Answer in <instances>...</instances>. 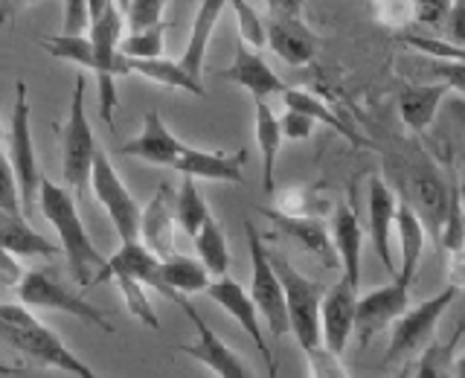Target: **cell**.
Wrapping results in <instances>:
<instances>
[{"instance_id":"18","label":"cell","mask_w":465,"mask_h":378,"mask_svg":"<svg viewBox=\"0 0 465 378\" xmlns=\"http://www.w3.org/2000/svg\"><path fill=\"white\" fill-rule=\"evenodd\" d=\"M183 149L186 145L163 125L157 111H149L143 116V134L137 140L120 145L123 154L149 160V164H157V166H174V160L183 154Z\"/></svg>"},{"instance_id":"23","label":"cell","mask_w":465,"mask_h":378,"mask_svg":"<svg viewBox=\"0 0 465 378\" xmlns=\"http://www.w3.org/2000/svg\"><path fill=\"white\" fill-rule=\"evenodd\" d=\"M331 242L334 251H338V262L343 268V276L352 283H361V247H363V236H361V224L358 215L341 204L334 210V222H331Z\"/></svg>"},{"instance_id":"16","label":"cell","mask_w":465,"mask_h":378,"mask_svg":"<svg viewBox=\"0 0 465 378\" xmlns=\"http://www.w3.org/2000/svg\"><path fill=\"white\" fill-rule=\"evenodd\" d=\"M181 309L186 312L189 320H193V326H195V332H198V338H195L193 343L178 346L181 353L198 358L201 363H207V367H210L213 373L224 375V378H247V375H251V373H247L244 363L230 353V346H224L222 341H218L215 334H213V329H210L207 323H203L193 303L183 300V303H181Z\"/></svg>"},{"instance_id":"30","label":"cell","mask_w":465,"mask_h":378,"mask_svg":"<svg viewBox=\"0 0 465 378\" xmlns=\"http://www.w3.org/2000/svg\"><path fill=\"white\" fill-rule=\"evenodd\" d=\"M195 251L203 262V268L215 276H224L227 274V265H230V251H227V239L218 222L210 215L207 222L201 224L198 236H195Z\"/></svg>"},{"instance_id":"11","label":"cell","mask_w":465,"mask_h":378,"mask_svg":"<svg viewBox=\"0 0 465 378\" xmlns=\"http://www.w3.org/2000/svg\"><path fill=\"white\" fill-rule=\"evenodd\" d=\"M271 50L288 65H309L320 53V41L309 26L302 24L300 9L294 0L273 6V18L265 26Z\"/></svg>"},{"instance_id":"25","label":"cell","mask_w":465,"mask_h":378,"mask_svg":"<svg viewBox=\"0 0 465 378\" xmlns=\"http://www.w3.org/2000/svg\"><path fill=\"white\" fill-rule=\"evenodd\" d=\"M224 12V0H207V4L198 6L195 24H193V38L186 44V53L181 55V70L189 73L195 82H201L203 76V55H207V44H210V33L218 21V15Z\"/></svg>"},{"instance_id":"22","label":"cell","mask_w":465,"mask_h":378,"mask_svg":"<svg viewBox=\"0 0 465 378\" xmlns=\"http://www.w3.org/2000/svg\"><path fill=\"white\" fill-rule=\"evenodd\" d=\"M242 164H244V152L239 154H218V152H198V149H183V154L174 160L172 169H178L189 178H210V181H230V184H242Z\"/></svg>"},{"instance_id":"38","label":"cell","mask_w":465,"mask_h":378,"mask_svg":"<svg viewBox=\"0 0 465 378\" xmlns=\"http://www.w3.org/2000/svg\"><path fill=\"white\" fill-rule=\"evenodd\" d=\"M232 9L239 15V24H242V38L244 44H251V47H262V44H268V35H265V26H262L256 9H251L244 4V0H232Z\"/></svg>"},{"instance_id":"15","label":"cell","mask_w":465,"mask_h":378,"mask_svg":"<svg viewBox=\"0 0 465 378\" xmlns=\"http://www.w3.org/2000/svg\"><path fill=\"white\" fill-rule=\"evenodd\" d=\"M174 222H178V193L172 189V184L163 181L157 186L154 198L145 204L143 222H140L145 247H149V251L160 259L172 256V247H174L172 227H174Z\"/></svg>"},{"instance_id":"5","label":"cell","mask_w":465,"mask_h":378,"mask_svg":"<svg viewBox=\"0 0 465 378\" xmlns=\"http://www.w3.org/2000/svg\"><path fill=\"white\" fill-rule=\"evenodd\" d=\"M399 189H401V204L411 207V213L421 222L425 233L440 247L442 224L448 215V184L440 178V172L433 169L430 160H413V164L401 166L399 172Z\"/></svg>"},{"instance_id":"36","label":"cell","mask_w":465,"mask_h":378,"mask_svg":"<svg viewBox=\"0 0 465 378\" xmlns=\"http://www.w3.org/2000/svg\"><path fill=\"white\" fill-rule=\"evenodd\" d=\"M163 15V4L160 0H128L125 4V24L131 26V33H145L160 24Z\"/></svg>"},{"instance_id":"26","label":"cell","mask_w":465,"mask_h":378,"mask_svg":"<svg viewBox=\"0 0 465 378\" xmlns=\"http://www.w3.org/2000/svg\"><path fill=\"white\" fill-rule=\"evenodd\" d=\"M448 82H436V85H416L407 87L399 96V114L407 128L413 131H425L433 123V114L440 108L442 96L448 94Z\"/></svg>"},{"instance_id":"44","label":"cell","mask_w":465,"mask_h":378,"mask_svg":"<svg viewBox=\"0 0 465 378\" xmlns=\"http://www.w3.org/2000/svg\"><path fill=\"white\" fill-rule=\"evenodd\" d=\"M450 33H454L457 47H460V44H462V6L460 4L450 6Z\"/></svg>"},{"instance_id":"14","label":"cell","mask_w":465,"mask_h":378,"mask_svg":"<svg viewBox=\"0 0 465 378\" xmlns=\"http://www.w3.org/2000/svg\"><path fill=\"white\" fill-rule=\"evenodd\" d=\"M207 297L215 300L227 314H232L242 323V329L251 334L256 349L262 353V361H265V367L271 375H276V363H273V355H271V349L265 343V338H262V329H259V317H256V303L253 297L247 294V291L239 285V283H232L227 280V276H218V283H210L207 285Z\"/></svg>"},{"instance_id":"21","label":"cell","mask_w":465,"mask_h":378,"mask_svg":"<svg viewBox=\"0 0 465 378\" xmlns=\"http://www.w3.org/2000/svg\"><path fill=\"white\" fill-rule=\"evenodd\" d=\"M210 285V271L203 268V262H195L189 256H169L160 259V285L157 291L163 297L183 303L186 294H195V291H207Z\"/></svg>"},{"instance_id":"17","label":"cell","mask_w":465,"mask_h":378,"mask_svg":"<svg viewBox=\"0 0 465 378\" xmlns=\"http://www.w3.org/2000/svg\"><path fill=\"white\" fill-rule=\"evenodd\" d=\"M259 213L271 218L276 230H282L291 242H297L305 254H312L314 259L323 262L326 268H338V251H334V242L329 239V233L323 222L317 218H302V215H288L282 210H271V207H259Z\"/></svg>"},{"instance_id":"7","label":"cell","mask_w":465,"mask_h":378,"mask_svg":"<svg viewBox=\"0 0 465 378\" xmlns=\"http://www.w3.org/2000/svg\"><path fill=\"white\" fill-rule=\"evenodd\" d=\"M18 297L26 305H35V309H50V312H67L73 317H82L87 323L99 326L102 332H114L111 323L105 320V314L96 312L91 303H84L82 297L73 294L70 288H64V283L58 280L53 268H38L29 271L24 280L18 283Z\"/></svg>"},{"instance_id":"41","label":"cell","mask_w":465,"mask_h":378,"mask_svg":"<svg viewBox=\"0 0 465 378\" xmlns=\"http://www.w3.org/2000/svg\"><path fill=\"white\" fill-rule=\"evenodd\" d=\"M312 128H314V120H309V116L300 111H285V116L280 120V131L288 140H305L312 134Z\"/></svg>"},{"instance_id":"13","label":"cell","mask_w":465,"mask_h":378,"mask_svg":"<svg viewBox=\"0 0 465 378\" xmlns=\"http://www.w3.org/2000/svg\"><path fill=\"white\" fill-rule=\"evenodd\" d=\"M407 288H411V283H404L396 276L390 285L375 288V291H370V294L358 297L355 329H358L363 343H367L372 334L384 332L392 320L407 312V305H411V303H407Z\"/></svg>"},{"instance_id":"29","label":"cell","mask_w":465,"mask_h":378,"mask_svg":"<svg viewBox=\"0 0 465 378\" xmlns=\"http://www.w3.org/2000/svg\"><path fill=\"white\" fill-rule=\"evenodd\" d=\"M131 73H140V76L152 79V82L181 87L186 94L203 96V85L195 82L189 73H183L178 62H166V58H145V62H140V58H131Z\"/></svg>"},{"instance_id":"6","label":"cell","mask_w":465,"mask_h":378,"mask_svg":"<svg viewBox=\"0 0 465 378\" xmlns=\"http://www.w3.org/2000/svg\"><path fill=\"white\" fill-rule=\"evenodd\" d=\"M9 164L21 186V210L29 218L35 210V195H41V174L33 149V131H29V102L26 85H15V108H12V128H9Z\"/></svg>"},{"instance_id":"3","label":"cell","mask_w":465,"mask_h":378,"mask_svg":"<svg viewBox=\"0 0 465 378\" xmlns=\"http://www.w3.org/2000/svg\"><path fill=\"white\" fill-rule=\"evenodd\" d=\"M268 259L280 276L282 291H285V305H288V323L291 332L297 334V343L309 353L312 358L317 355L320 341V303L326 297V285L323 283H312L309 276H302L282 254H271Z\"/></svg>"},{"instance_id":"31","label":"cell","mask_w":465,"mask_h":378,"mask_svg":"<svg viewBox=\"0 0 465 378\" xmlns=\"http://www.w3.org/2000/svg\"><path fill=\"white\" fill-rule=\"evenodd\" d=\"M282 99H285V108H288V111H300V114L309 116V120L326 123L331 131H338V134H343V137H349V140L355 137V131L349 128L343 120H338V114H334L331 108H326L323 102H320L314 94H309V91H294V87H288Z\"/></svg>"},{"instance_id":"28","label":"cell","mask_w":465,"mask_h":378,"mask_svg":"<svg viewBox=\"0 0 465 378\" xmlns=\"http://www.w3.org/2000/svg\"><path fill=\"white\" fill-rule=\"evenodd\" d=\"M256 140L262 145V186H265V193H273L276 152H280L282 131H280V120H276L265 102H256Z\"/></svg>"},{"instance_id":"2","label":"cell","mask_w":465,"mask_h":378,"mask_svg":"<svg viewBox=\"0 0 465 378\" xmlns=\"http://www.w3.org/2000/svg\"><path fill=\"white\" fill-rule=\"evenodd\" d=\"M0 329H4V341L15 346L18 353L29 355L38 363L47 367H58L64 373H73L79 378H94V370L84 361H79L70 349L58 341V334H53L44 323L29 314L21 305H4L0 309Z\"/></svg>"},{"instance_id":"20","label":"cell","mask_w":465,"mask_h":378,"mask_svg":"<svg viewBox=\"0 0 465 378\" xmlns=\"http://www.w3.org/2000/svg\"><path fill=\"white\" fill-rule=\"evenodd\" d=\"M392 218H396V198H392L390 186L381 178H370V184H367V224L372 233V244H375V254L381 256L384 268L390 274H396L392 251H390Z\"/></svg>"},{"instance_id":"9","label":"cell","mask_w":465,"mask_h":378,"mask_svg":"<svg viewBox=\"0 0 465 378\" xmlns=\"http://www.w3.org/2000/svg\"><path fill=\"white\" fill-rule=\"evenodd\" d=\"M460 294V285H448L442 294H436L425 303H419L413 312H404L399 314L396 320H392V338H390V353H387V363L392 361H404L411 358L416 353H421L425 349V343L430 341V334L436 329V320L442 317V312L450 305V300H454Z\"/></svg>"},{"instance_id":"42","label":"cell","mask_w":465,"mask_h":378,"mask_svg":"<svg viewBox=\"0 0 465 378\" xmlns=\"http://www.w3.org/2000/svg\"><path fill=\"white\" fill-rule=\"evenodd\" d=\"M450 6H454V0H425V4H416V21L428 26L442 24L450 15Z\"/></svg>"},{"instance_id":"37","label":"cell","mask_w":465,"mask_h":378,"mask_svg":"<svg viewBox=\"0 0 465 378\" xmlns=\"http://www.w3.org/2000/svg\"><path fill=\"white\" fill-rule=\"evenodd\" d=\"M91 26V0H70V4H64V29L58 35L87 38Z\"/></svg>"},{"instance_id":"34","label":"cell","mask_w":465,"mask_h":378,"mask_svg":"<svg viewBox=\"0 0 465 378\" xmlns=\"http://www.w3.org/2000/svg\"><path fill=\"white\" fill-rule=\"evenodd\" d=\"M114 280H116V285H120V291H123V300L128 305V312L134 314L140 323L149 326V329H157L160 326L157 312H154V305L149 303V297H145L143 283L137 280V276H131V274H114Z\"/></svg>"},{"instance_id":"19","label":"cell","mask_w":465,"mask_h":378,"mask_svg":"<svg viewBox=\"0 0 465 378\" xmlns=\"http://www.w3.org/2000/svg\"><path fill=\"white\" fill-rule=\"evenodd\" d=\"M218 76L247 87V91L256 96V102H265V96H271V94H285L288 91L285 82L276 76V73L265 62H262V55L253 53V50H247L244 44H239V47H236V62H232V67L218 70Z\"/></svg>"},{"instance_id":"35","label":"cell","mask_w":465,"mask_h":378,"mask_svg":"<svg viewBox=\"0 0 465 378\" xmlns=\"http://www.w3.org/2000/svg\"><path fill=\"white\" fill-rule=\"evenodd\" d=\"M163 29L166 24L160 21L157 26L145 29V33H131L128 38L120 41V53L128 58H140V62H145V58H163L160 55L163 53Z\"/></svg>"},{"instance_id":"43","label":"cell","mask_w":465,"mask_h":378,"mask_svg":"<svg viewBox=\"0 0 465 378\" xmlns=\"http://www.w3.org/2000/svg\"><path fill=\"white\" fill-rule=\"evenodd\" d=\"M0 268H4V283H6V285L21 283L24 276H26V274H24V268L15 265V259H12V254H9V251L0 254Z\"/></svg>"},{"instance_id":"27","label":"cell","mask_w":465,"mask_h":378,"mask_svg":"<svg viewBox=\"0 0 465 378\" xmlns=\"http://www.w3.org/2000/svg\"><path fill=\"white\" fill-rule=\"evenodd\" d=\"M392 222L399 224V236H401V271H399V280L413 283L421 247H425V227H421V222L411 213L407 204H399L396 218H392Z\"/></svg>"},{"instance_id":"39","label":"cell","mask_w":465,"mask_h":378,"mask_svg":"<svg viewBox=\"0 0 465 378\" xmlns=\"http://www.w3.org/2000/svg\"><path fill=\"white\" fill-rule=\"evenodd\" d=\"M404 44H411L416 50H425L436 58H450L454 65H462V50L457 44H445V41H433V38H425V35H413V33H404L401 35Z\"/></svg>"},{"instance_id":"32","label":"cell","mask_w":465,"mask_h":378,"mask_svg":"<svg viewBox=\"0 0 465 378\" xmlns=\"http://www.w3.org/2000/svg\"><path fill=\"white\" fill-rule=\"evenodd\" d=\"M44 47H47L50 55L55 58H64V62H73L84 70H102V58L96 53V47L91 44V38H64V35H53V38H44Z\"/></svg>"},{"instance_id":"24","label":"cell","mask_w":465,"mask_h":378,"mask_svg":"<svg viewBox=\"0 0 465 378\" xmlns=\"http://www.w3.org/2000/svg\"><path fill=\"white\" fill-rule=\"evenodd\" d=\"M0 242H4V251L18 256H58L64 251L62 244H53L44 236H38L29 227L26 215H12V213L0 215Z\"/></svg>"},{"instance_id":"8","label":"cell","mask_w":465,"mask_h":378,"mask_svg":"<svg viewBox=\"0 0 465 378\" xmlns=\"http://www.w3.org/2000/svg\"><path fill=\"white\" fill-rule=\"evenodd\" d=\"M244 233H247V247H251V265H253L251 297L256 303V309L265 314L271 332L285 334V332H291V323H288V305H285L282 283L271 265L268 251H265V244H262V236L256 233L253 222H244Z\"/></svg>"},{"instance_id":"10","label":"cell","mask_w":465,"mask_h":378,"mask_svg":"<svg viewBox=\"0 0 465 378\" xmlns=\"http://www.w3.org/2000/svg\"><path fill=\"white\" fill-rule=\"evenodd\" d=\"M94 193L102 201V207L108 210L111 222L120 233L123 244L125 242H140V222H143V210L137 207V201L131 198V193L125 189V184L120 181V174L111 166V160L105 152H96L94 160Z\"/></svg>"},{"instance_id":"1","label":"cell","mask_w":465,"mask_h":378,"mask_svg":"<svg viewBox=\"0 0 465 378\" xmlns=\"http://www.w3.org/2000/svg\"><path fill=\"white\" fill-rule=\"evenodd\" d=\"M41 210H44V218L55 227L58 239H62V247L70 259V271L79 280V285L82 288L96 285V276L108 265V259L96 251V244L91 239H87L73 198L62 186H55L53 181L44 178L41 181Z\"/></svg>"},{"instance_id":"40","label":"cell","mask_w":465,"mask_h":378,"mask_svg":"<svg viewBox=\"0 0 465 378\" xmlns=\"http://www.w3.org/2000/svg\"><path fill=\"white\" fill-rule=\"evenodd\" d=\"M0 207H4V213L24 215L21 213V186H18V178H15V169H12L9 160L4 164V189H0Z\"/></svg>"},{"instance_id":"12","label":"cell","mask_w":465,"mask_h":378,"mask_svg":"<svg viewBox=\"0 0 465 378\" xmlns=\"http://www.w3.org/2000/svg\"><path fill=\"white\" fill-rule=\"evenodd\" d=\"M355 305H358V283L341 276V283L326 291L320 303V334L329 346L331 355H341L349 334L355 329Z\"/></svg>"},{"instance_id":"33","label":"cell","mask_w":465,"mask_h":378,"mask_svg":"<svg viewBox=\"0 0 465 378\" xmlns=\"http://www.w3.org/2000/svg\"><path fill=\"white\" fill-rule=\"evenodd\" d=\"M207 218H210V210H207V204H203V198L198 195L195 178L183 174V184L178 189V224L186 230V236L195 239Z\"/></svg>"},{"instance_id":"4","label":"cell","mask_w":465,"mask_h":378,"mask_svg":"<svg viewBox=\"0 0 465 378\" xmlns=\"http://www.w3.org/2000/svg\"><path fill=\"white\" fill-rule=\"evenodd\" d=\"M94 131L87 125L84 116V76L79 73L73 82V96H70V114L62 137V174L64 181L76 189V195L84 201L87 189L94 181V160H96V145H94Z\"/></svg>"}]
</instances>
